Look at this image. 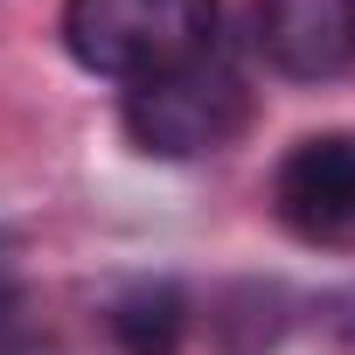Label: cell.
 Returning a JSON list of instances; mask_svg holds the SVG:
<instances>
[{
	"instance_id": "6da1fadb",
	"label": "cell",
	"mask_w": 355,
	"mask_h": 355,
	"mask_svg": "<svg viewBox=\"0 0 355 355\" xmlns=\"http://www.w3.org/2000/svg\"><path fill=\"white\" fill-rule=\"evenodd\" d=\"M216 0H63V49L77 70L146 84L216 49Z\"/></svg>"
},
{
	"instance_id": "7a4b0ae2",
	"label": "cell",
	"mask_w": 355,
	"mask_h": 355,
	"mask_svg": "<svg viewBox=\"0 0 355 355\" xmlns=\"http://www.w3.org/2000/svg\"><path fill=\"white\" fill-rule=\"evenodd\" d=\"M119 119H125V139L139 153H153V160H196V153H216V146H230L244 132L251 91L209 49V56L167 70V77L132 84L125 105H119Z\"/></svg>"
},
{
	"instance_id": "3957f363",
	"label": "cell",
	"mask_w": 355,
	"mask_h": 355,
	"mask_svg": "<svg viewBox=\"0 0 355 355\" xmlns=\"http://www.w3.org/2000/svg\"><path fill=\"white\" fill-rule=\"evenodd\" d=\"M272 216L300 244H355V132H306L286 146Z\"/></svg>"
},
{
	"instance_id": "277c9868",
	"label": "cell",
	"mask_w": 355,
	"mask_h": 355,
	"mask_svg": "<svg viewBox=\"0 0 355 355\" xmlns=\"http://www.w3.org/2000/svg\"><path fill=\"white\" fill-rule=\"evenodd\" d=\"M258 49L293 84L341 77L355 63V0H258Z\"/></svg>"
},
{
	"instance_id": "5b68a950",
	"label": "cell",
	"mask_w": 355,
	"mask_h": 355,
	"mask_svg": "<svg viewBox=\"0 0 355 355\" xmlns=\"http://www.w3.org/2000/svg\"><path fill=\"white\" fill-rule=\"evenodd\" d=\"M105 327L125 355H174L189 334V293L174 279H125L105 306Z\"/></svg>"
}]
</instances>
